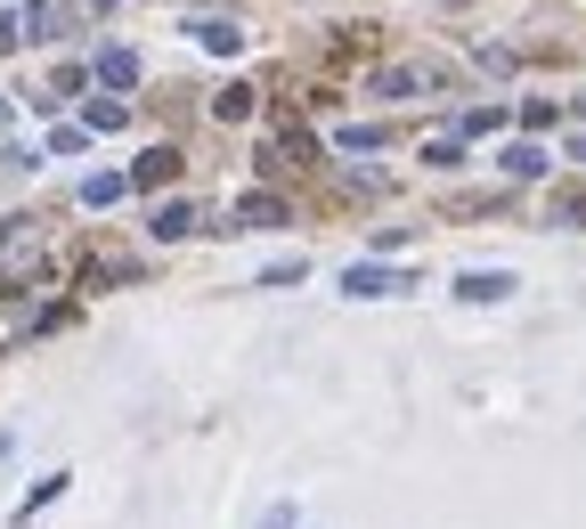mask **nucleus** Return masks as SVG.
Masks as SVG:
<instances>
[{"label": "nucleus", "mask_w": 586, "mask_h": 529, "mask_svg": "<svg viewBox=\"0 0 586 529\" xmlns=\"http://www.w3.org/2000/svg\"><path fill=\"white\" fill-rule=\"evenodd\" d=\"M74 17H82L74 0H25V17H17V25H25L33 41H66V33H74Z\"/></svg>", "instance_id": "f257e3e1"}, {"label": "nucleus", "mask_w": 586, "mask_h": 529, "mask_svg": "<svg viewBox=\"0 0 586 529\" xmlns=\"http://www.w3.org/2000/svg\"><path fill=\"white\" fill-rule=\"evenodd\" d=\"M343 293L350 302H383V293H408V278L383 269V261H359V269H343Z\"/></svg>", "instance_id": "f03ea898"}, {"label": "nucleus", "mask_w": 586, "mask_h": 529, "mask_svg": "<svg viewBox=\"0 0 586 529\" xmlns=\"http://www.w3.org/2000/svg\"><path fill=\"white\" fill-rule=\"evenodd\" d=\"M440 82H448L440 66H383V74H375V90H383V98H432Z\"/></svg>", "instance_id": "7ed1b4c3"}, {"label": "nucleus", "mask_w": 586, "mask_h": 529, "mask_svg": "<svg viewBox=\"0 0 586 529\" xmlns=\"http://www.w3.org/2000/svg\"><path fill=\"white\" fill-rule=\"evenodd\" d=\"M521 278L513 269H465V278H456V302H506Z\"/></svg>", "instance_id": "20e7f679"}, {"label": "nucleus", "mask_w": 586, "mask_h": 529, "mask_svg": "<svg viewBox=\"0 0 586 529\" xmlns=\"http://www.w3.org/2000/svg\"><path fill=\"white\" fill-rule=\"evenodd\" d=\"M497 163H506V180H546V172H554V155H546L538 139H513Z\"/></svg>", "instance_id": "39448f33"}, {"label": "nucleus", "mask_w": 586, "mask_h": 529, "mask_svg": "<svg viewBox=\"0 0 586 529\" xmlns=\"http://www.w3.org/2000/svg\"><path fill=\"white\" fill-rule=\"evenodd\" d=\"M180 180V155H172V147H146V155L131 163V187H172Z\"/></svg>", "instance_id": "423d86ee"}, {"label": "nucleus", "mask_w": 586, "mask_h": 529, "mask_svg": "<svg viewBox=\"0 0 586 529\" xmlns=\"http://www.w3.org/2000/svg\"><path fill=\"white\" fill-rule=\"evenodd\" d=\"M98 82H107V90H131L139 82V50H98V66H90Z\"/></svg>", "instance_id": "0eeeda50"}, {"label": "nucleus", "mask_w": 586, "mask_h": 529, "mask_svg": "<svg viewBox=\"0 0 586 529\" xmlns=\"http://www.w3.org/2000/svg\"><path fill=\"white\" fill-rule=\"evenodd\" d=\"M196 41H204L213 57H237V50H245V33L228 25V17H213V25H196Z\"/></svg>", "instance_id": "6e6552de"}, {"label": "nucleus", "mask_w": 586, "mask_h": 529, "mask_svg": "<svg viewBox=\"0 0 586 529\" xmlns=\"http://www.w3.org/2000/svg\"><path fill=\"white\" fill-rule=\"evenodd\" d=\"M278 220H285L278 196H245V204H237V228H278Z\"/></svg>", "instance_id": "1a4fd4ad"}, {"label": "nucleus", "mask_w": 586, "mask_h": 529, "mask_svg": "<svg viewBox=\"0 0 586 529\" xmlns=\"http://www.w3.org/2000/svg\"><path fill=\"white\" fill-rule=\"evenodd\" d=\"M122 187H131V180H115V172H90V180H82V204H90V212H107V204L122 196Z\"/></svg>", "instance_id": "9d476101"}, {"label": "nucleus", "mask_w": 586, "mask_h": 529, "mask_svg": "<svg viewBox=\"0 0 586 529\" xmlns=\"http://www.w3.org/2000/svg\"><path fill=\"white\" fill-rule=\"evenodd\" d=\"M187 228H196V212H187V204H163V212H155V237H163V245H180Z\"/></svg>", "instance_id": "9b49d317"}, {"label": "nucleus", "mask_w": 586, "mask_h": 529, "mask_svg": "<svg viewBox=\"0 0 586 529\" xmlns=\"http://www.w3.org/2000/svg\"><path fill=\"white\" fill-rule=\"evenodd\" d=\"M334 147H350V155H375V147H383V131H375V122H343V131H334Z\"/></svg>", "instance_id": "f8f14e48"}, {"label": "nucleus", "mask_w": 586, "mask_h": 529, "mask_svg": "<svg viewBox=\"0 0 586 529\" xmlns=\"http://www.w3.org/2000/svg\"><path fill=\"white\" fill-rule=\"evenodd\" d=\"M82 147H90V131H82V122H57V131H50V147H41V155H82Z\"/></svg>", "instance_id": "ddd939ff"}, {"label": "nucleus", "mask_w": 586, "mask_h": 529, "mask_svg": "<svg viewBox=\"0 0 586 529\" xmlns=\"http://www.w3.org/2000/svg\"><path fill=\"white\" fill-rule=\"evenodd\" d=\"M424 163H440V172H456V163H465V139H456V131H440V139L424 147Z\"/></svg>", "instance_id": "4468645a"}, {"label": "nucleus", "mask_w": 586, "mask_h": 529, "mask_svg": "<svg viewBox=\"0 0 586 529\" xmlns=\"http://www.w3.org/2000/svg\"><path fill=\"white\" fill-rule=\"evenodd\" d=\"M245 115H253V90H245V82H228V90H220V122H245Z\"/></svg>", "instance_id": "2eb2a0df"}, {"label": "nucleus", "mask_w": 586, "mask_h": 529, "mask_svg": "<svg viewBox=\"0 0 586 529\" xmlns=\"http://www.w3.org/2000/svg\"><path fill=\"white\" fill-rule=\"evenodd\" d=\"M82 131H122V98H90V122Z\"/></svg>", "instance_id": "dca6fc26"}, {"label": "nucleus", "mask_w": 586, "mask_h": 529, "mask_svg": "<svg viewBox=\"0 0 586 529\" xmlns=\"http://www.w3.org/2000/svg\"><path fill=\"white\" fill-rule=\"evenodd\" d=\"M17 33H25V25H17V17H0V50H17Z\"/></svg>", "instance_id": "f3484780"}, {"label": "nucleus", "mask_w": 586, "mask_h": 529, "mask_svg": "<svg viewBox=\"0 0 586 529\" xmlns=\"http://www.w3.org/2000/svg\"><path fill=\"white\" fill-rule=\"evenodd\" d=\"M269 529H293V505H269Z\"/></svg>", "instance_id": "a211bd4d"}, {"label": "nucleus", "mask_w": 586, "mask_h": 529, "mask_svg": "<svg viewBox=\"0 0 586 529\" xmlns=\"http://www.w3.org/2000/svg\"><path fill=\"white\" fill-rule=\"evenodd\" d=\"M571 155H578V163H586V131H578V139H571Z\"/></svg>", "instance_id": "6ab92c4d"}]
</instances>
